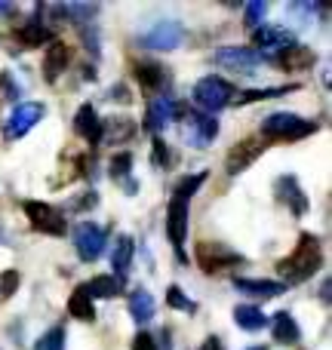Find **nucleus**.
<instances>
[{"label": "nucleus", "instance_id": "473e14b6", "mask_svg": "<svg viewBox=\"0 0 332 350\" xmlns=\"http://www.w3.org/2000/svg\"><path fill=\"white\" fill-rule=\"evenodd\" d=\"M18 283H22L18 271H3V273H0V298H10L12 292H16Z\"/></svg>", "mask_w": 332, "mask_h": 350}, {"label": "nucleus", "instance_id": "ddd939ff", "mask_svg": "<svg viewBox=\"0 0 332 350\" xmlns=\"http://www.w3.org/2000/svg\"><path fill=\"white\" fill-rule=\"evenodd\" d=\"M259 154H261V142H259V139H243V142H237V145L231 148V154H228V172H231V175L243 172L255 157H259Z\"/></svg>", "mask_w": 332, "mask_h": 350}, {"label": "nucleus", "instance_id": "c756f323", "mask_svg": "<svg viewBox=\"0 0 332 350\" xmlns=\"http://www.w3.org/2000/svg\"><path fill=\"white\" fill-rule=\"evenodd\" d=\"M206 181V172H197L194 178H185V181H179V187H175V197L173 200H181V203H188V197H194L197 193V187Z\"/></svg>", "mask_w": 332, "mask_h": 350}, {"label": "nucleus", "instance_id": "7ed1b4c3", "mask_svg": "<svg viewBox=\"0 0 332 350\" xmlns=\"http://www.w3.org/2000/svg\"><path fill=\"white\" fill-rule=\"evenodd\" d=\"M261 133L268 139H305L308 133H314V123H308L305 117L290 114V111H280V114H271L265 123H261Z\"/></svg>", "mask_w": 332, "mask_h": 350}, {"label": "nucleus", "instance_id": "bb28decb", "mask_svg": "<svg viewBox=\"0 0 332 350\" xmlns=\"http://www.w3.org/2000/svg\"><path fill=\"white\" fill-rule=\"evenodd\" d=\"M136 77H139V83L145 86V90H160V86L166 83V71L160 65H154V62H142V65L136 68Z\"/></svg>", "mask_w": 332, "mask_h": 350}, {"label": "nucleus", "instance_id": "393cba45", "mask_svg": "<svg viewBox=\"0 0 332 350\" xmlns=\"http://www.w3.org/2000/svg\"><path fill=\"white\" fill-rule=\"evenodd\" d=\"M16 37H18V43H25V46H43V43L49 40V28L43 22H25L22 28L16 31Z\"/></svg>", "mask_w": 332, "mask_h": 350}, {"label": "nucleus", "instance_id": "e433bc0d", "mask_svg": "<svg viewBox=\"0 0 332 350\" xmlns=\"http://www.w3.org/2000/svg\"><path fill=\"white\" fill-rule=\"evenodd\" d=\"M133 350H157V341H154L151 335L139 332V335L133 338Z\"/></svg>", "mask_w": 332, "mask_h": 350}, {"label": "nucleus", "instance_id": "2eb2a0df", "mask_svg": "<svg viewBox=\"0 0 332 350\" xmlns=\"http://www.w3.org/2000/svg\"><path fill=\"white\" fill-rule=\"evenodd\" d=\"M237 292L243 295H255V298H277L286 292L283 283H274V280H243V277H234L231 280Z\"/></svg>", "mask_w": 332, "mask_h": 350}, {"label": "nucleus", "instance_id": "4468645a", "mask_svg": "<svg viewBox=\"0 0 332 350\" xmlns=\"http://www.w3.org/2000/svg\"><path fill=\"white\" fill-rule=\"evenodd\" d=\"M74 133H77L80 139L92 142V145L102 142V123H99V114L92 105H84V108L74 114Z\"/></svg>", "mask_w": 332, "mask_h": 350}, {"label": "nucleus", "instance_id": "6ab92c4d", "mask_svg": "<svg viewBox=\"0 0 332 350\" xmlns=\"http://www.w3.org/2000/svg\"><path fill=\"white\" fill-rule=\"evenodd\" d=\"M277 197L283 200L286 206H292V212H296V215L308 212V200H305V193L298 191V181L292 178V175H283V178L277 181Z\"/></svg>", "mask_w": 332, "mask_h": 350}, {"label": "nucleus", "instance_id": "a878e982", "mask_svg": "<svg viewBox=\"0 0 332 350\" xmlns=\"http://www.w3.org/2000/svg\"><path fill=\"white\" fill-rule=\"evenodd\" d=\"M234 320L240 329H246V332H259V329H265V314H261L259 308H253V304H240V308L234 310Z\"/></svg>", "mask_w": 332, "mask_h": 350}, {"label": "nucleus", "instance_id": "9b49d317", "mask_svg": "<svg viewBox=\"0 0 332 350\" xmlns=\"http://www.w3.org/2000/svg\"><path fill=\"white\" fill-rule=\"evenodd\" d=\"M166 234H169L175 252H179V258H181V246H185V234H188V203H181V200H173V203H169Z\"/></svg>", "mask_w": 332, "mask_h": 350}, {"label": "nucleus", "instance_id": "a19ab883", "mask_svg": "<svg viewBox=\"0 0 332 350\" xmlns=\"http://www.w3.org/2000/svg\"><path fill=\"white\" fill-rule=\"evenodd\" d=\"M10 12V3H0V16H6Z\"/></svg>", "mask_w": 332, "mask_h": 350}, {"label": "nucleus", "instance_id": "c85d7f7f", "mask_svg": "<svg viewBox=\"0 0 332 350\" xmlns=\"http://www.w3.org/2000/svg\"><path fill=\"white\" fill-rule=\"evenodd\" d=\"M166 304L175 310H185V314H194V310H197V304H194L191 298H185V292H181L179 286H169L166 289Z\"/></svg>", "mask_w": 332, "mask_h": 350}, {"label": "nucleus", "instance_id": "f257e3e1", "mask_svg": "<svg viewBox=\"0 0 332 350\" xmlns=\"http://www.w3.org/2000/svg\"><path fill=\"white\" fill-rule=\"evenodd\" d=\"M317 267H320V240H317L314 234H302L298 237V246L292 249L290 258L280 261L277 271L283 273V280L292 286V283H305L308 277H314Z\"/></svg>", "mask_w": 332, "mask_h": 350}, {"label": "nucleus", "instance_id": "5701e85b", "mask_svg": "<svg viewBox=\"0 0 332 350\" xmlns=\"http://www.w3.org/2000/svg\"><path fill=\"white\" fill-rule=\"evenodd\" d=\"M84 289H86V295H90V298H114V295H120V292H123V280L117 277V273H114V277H108V273H105V277L90 280Z\"/></svg>", "mask_w": 332, "mask_h": 350}, {"label": "nucleus", "instance_id": "20e7f679", "mask_svg": "<svg viewBox=\"0 0 332 350\" xmlns=\"http://www.w3.org/2000/svg\"><path fill=\"white\" fill-rule=\"evenodd\" d=\"M25 215H28L31 228L40 230V234H49V237H62L65 234V215H62L55 206L49 203H40V200H25Z\"/></svg>", "mask_w": 332, "mask_h": 350}, {"label": "nucleus", "instance_id": "9d476101", "mask_svg": "<svg viewBox=\"0 0 332 350\" xmlns=\"http://www.w3.org/2000/svg\"><path fill=\"white\" fill-rule=\"evenodd\" d=\"M197 261L203 265L206 273H216V271H222V267H228V265H243L240 255L228 252L225 246H212V243H200L197 246Z\"/></svg>", "mask_w": 332, "mask_h": 350}, {"label": "nucleus", "instance_id": "4c0bfd02", "mask_svg": "<svg viewBox=\"0 0 332 350\" xmlns=\"http://www.w3.org/2000/svg\"><path fill=\"white\" fill-rule=\"evenodd\" d=\"M166 160H169V151H166V145H164V142H154V163H157V166H164L166 163Z\"/></svg>", "mask_w": 332, "mask_h": 350}, {"label": "nucleus", "instance_id": "f03ea898", "mask_svg": "<svg viewBox=\"0 0 332 350\" xmlns=\"http://www.w3.org/2000/svg\"><path fill=\"white\" fill-rule=\"evenodd\" d=\"M231 98H234V90H231V83L222 77H203V80H197V86H194V105H197L206 117H212L222 108H228Z\"/></svg>", "mask_w": 332, "mask_h": 350}, {"label": "nucleus", "instance_id": "0eeeda50", "mask_svg": "<svg viewBox=\"0 0 332 350\" xmlns=\"http://www.w3.org/2000/svg\"><path fill=\"white\" fill-rule=\"evenodd\" d=\"M181 37H185V31H181L179 22H160L148 34H142V43L148 49H154V53H169V49H175L181 43Z\"/></svg>", "mask_w": 332, "mask_h": 350}, {"label": "nucleus", "instance_id": "dca6fc26", "mask_svg": "<svg viewBox=\"0 0 332 350\" xmlns=\"http://www.w3.org/2000/svg\"><path fill=\"white\" fill-rule=\"evenodd\" d=\"M68 62H71V49L65 46L62 40H53L47 46V53H43V74H47V80H55L62 71L68 68Z\"/></svg>", "mask_w": 332, "mask_h": 350}, {"label": "nucleus", "instance_id": "423d86ee", "mask_svg": "<svg viewBox=\"0 0 332 350\" xmlns=\"http://www.w3.org/2000/svg\"><path fill=\"white\" fill-rule=\"evenodd\" d=\"M40 117H43V105H37V102H22V105H18V108L10 114V120H6V126H3L6 142H16V139H22V135H28L31 129L40 123Z\"/></svg>", "mask_w": 332, "mask_h": 350}, {"label": "nucleus", "instance_id": "72a5a7b5", "mask_svg": "<svg viewBox=\"0 0 332 350\" xmlns=\"http://www.w3.org/2000/svg\"><path fill=\"white\" fill-rule=\"evenodd\" d=\"M268 12V3L265 0H253V3L246 6V25L249 28H259L261 25V16H265Z\"/></svg>", "mask_w": 332, "mask_h": 350}, {"label": "nucleus", "instance_id": "b1692460", "mask_svg": "<svg viewBox=\"0 0 332 350\" xmlns=\"http://www.w3.org/2000/svg\"><path fill=\"white\" fill-rule=\"evenodd\" d=\"M68 314L74 317V320H96V308H92V298L86 295V289L84 286H77L74 289V295L68 298Z\"/></svg>", "mask_w": 332, "mask_h": 350}, {"label": "nucleus", "instance_id": "aec40b11", "mask_svg": "<svg viewBox=\"0 0 332 350\" xmlns=\"http://www.w3.org/2000/svg\"><path fill=\"white\" fill-rule=\"evenodd\" d=\"M280 65L286 68V71H302V68H311L317 62V55L311 53L308 46H286L280 49Z\"/></svg>", "mask_w": 332, "mask_h": 350}, {"label": "nucleus", "instance_id": "f704fd0d", "mask_svg": "<svg viewBox=\"0 0 332 350\" xmlns=\"http://www.w3.org/2000/svg\"><path fill=\"white\" fill-rule=\"evenodd\" d=\"M129 170H133V154H117L114 163H111V175L114 178H127Z\"/></svg>", "mask_w": 332, "mask_h": 350}, {"label": "nucleus", "instance_id": "6e6552de", "mask_svg": "<svg viewBox=\"0 0 332 350\" xmlns=\"http://www.w3.org/2000/svg\"><path fill=\"white\" fill-rule=\"evenodd\" d=\"M216 135H218L216 117H206V114H191V117H188L185 139L191 142V148H209Z\"/></svg>", "mask_w": 332, "mask_h": 350}, {"label": "nucleus", "instance_id": "79ce46f5", "mask_svg": "<svg viewBox=\"0 0 332 350\" xmlns=\"http://www.w3.org/2000/svg\"><path fill=\"white\" fill-rule=\"evenodd\" d=\"M253 350H265V345H261V347H253Z\"/></svg>", "mask_w": 332, "mask_h": 350}, {"label": "nucleus", "instance_id": "412c9836", "mask_svg": "<svg viewBox=\"0 0 332 350\" xmlns=\"http://www.w3.org/2000/svg\"><path fill=\"white\" fill-rule=\"evenodd\" d=\"M271 332H274V341H280V345H296V341L302 338L298 323L292 320V314H286V310L271 320Z\"/></svg>", "mask_w": 332, "mask_h": 350}, {"label": "nucleus", "instance_id": "58836bf2", "mask_svg": "<svg viewBox=\"0 0 332 350\" xmlns=\"http://www.w3.org/2000/svg\"><path fill=\"white\" fill-rule=\"evenodd\" d=\"M200 350H225V345H222L218 338H206V341H203V347H200Z\"/></svg>", "mask_w": 332, "mask_h": 350}, {"label": "nucleus", "instance_id": "cd10ccee", "mask_svg": "<svg viewBox=\"0 0 332 350\" xmlns=\"http://www.w3.org/2000/svg\"><path fill=\"white\" fill-rule=\"evenodd\" d=\"M34 350H65V329L53 326L49 332H43L40 338H37Z\"/></svg>", "mask_w": 332, "mask_h": 350}, {"label": "nucleus", "instance_id": "1a4fd4ad", "mask_svg": "<svg viewBox=\"0 0 332 350\" xmlns=\"http://www.w3.org/2000/svg\"><path fill=\"white\" fill-rule=\"evenodd\" d=\"M212 62L222 68H234V71H253V68L261 62V55L255 53V49H246V46H225L212 55Z\"/></svg>", "mask_w": 332, "mask_h": 350}, {"label": "nucleus", "instance_id": "f3484780", "mask_svg": "<svg viewBox=\"0 0 332 350\" xmlns=\"http://www.w3.org/2000/svg\"><path fill=\"white\" fill-rule=\"evenodd\" d=\"M253 40L255 46H265V49H286L292 46V31L277 28V25H259L253 31Z\"/></svg>", "mask_w": 332, "mask_h": 350}, {"label": "nucleus", "instance_id": "a211bd4d", "mask_svg": "<svg viewBox=\"0 0 332 350\" xmlns=\"http://www.w3.org/2000/svg\"><path fill=\"white\" fill-rule=\"evenodd\" d=\"M154 314H157V304H154V295L148 289H136L129 295V317L136 323H151Z\"/></svg>", "mask_w": 332, "mask_h": 350}, {"label": "nucleus", "instance_id": "4be33fe9", "mask_svg": "<svg viewBox=\"0 0 332 350\" xmlns=\"http://www.w3.org/2000/svg\"><path fill=\"white\" fill-rule=\"evenodd\" d=\"M133 252H136V240L129 234H120L117 237V246L114 252H111V265H114L117 277L123 280V273L129 271V261H133Z\"/></svg>", "mask_w": 332, "mask_h": 350}, {"label": "nucleus", "instance_id": "39448f33", "mask_svg": "<svg viewBox=\"0 0 332 350\" xmlns=\"http://www.w3.org/2000/svg\"><path fill=\"white\" fill-rule=\"evenodd\" d=\"M105 243H108V234H105V228H99V224L86 221L74 230V249H77L80 261H99L105 252Z\"/></svg>", "mask_w": 332, "mask_h": 350}, {"label": "nucleus", "instance_id": "2f4dec72", "mask_svg": "<svg viewBox=\"0 0 332 350\" xmlns=\"http://www.w3.org/2000/svg\"><path fill=\"white\" fill-rule=\"evenodd\" d=\"M283 92H290V86H277V90H253V92H243L237 102L246 105V102H259V98H271V96H283Z\"/></svg>", "mask_w": 332, "mask_h": 350}, {"label": "nucleus", "instance_id": "7c9ffc66", "mask_svg": "<svg viewBox=\"0 0 332 350\" xmlns=\"http://www.w3.org/2000/svg\"><path fill=\"white\" fill-rule=\"evenodd\" d=\"M108 129V139L111 142H120V139H127V135H133V120H108V123H102V133Z\"/></svg>", "mask_w": 332, "mask_h": 350}, {"label": "nucleus", "instance_id": "ea45409f", "mask_svg": "<svg viewBox=\"0 0 332 350\" xmlns=\"http://www.w3.org/2000/svg\"><path fill=\"white\" fill-rule=\"evenodd\" d=\"M320 298H323V301H329V283H323V289H320Z\"/></svg>", "mask_w": 332, "mask_h": 350}, {"label": "nucleus", "instance_id": "f8f14e48", "mask_svg": "<svg viewBox=\"0 0 332 350\" xmlns=\"http://www.w3.org/2000/svg\"><path fill=\"white\" fill-rule=\"evenodd\" d=\"M175 117V102L166 96H157L148 102V114H145V126L151 129V133H164V129L173 123Z\"/></svg>", "mask_w": 332, "mask_h": 350}, {"label": "nucleus", "instance_id": "c9c22d12", "mask_svg": "<svg viewBox=\"0 0 332 350\" xmlns=\"http://www.w3.org/2000/svg\"><path fill=\"white\" fill-rule=\"evenodd\" d=\"M96 10L99 6H92V3H65L62 6V12H68V16H74V18H92Z\"/></svg>", "mask_w": 332, "mask_h": 350}]
</instances>
